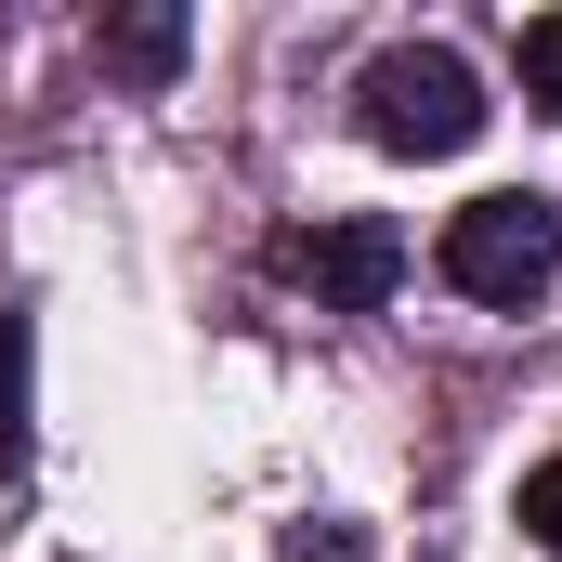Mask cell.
Returning <instances> with one entry per match:
<instances>
[{
    "label": "cell",
    "mask_w": 562,
    "mask_h": 562,
    "mask_svg": "<svg viewBox=\"0 0 562 562\" xmlns=\"http://www.w3.org/2000/svg\"><path fill=\"white\" fill-rule=\"evenodd\" d=\"M288 262H301V288H314L327 314H380V301H393V276H406V236L353 210V223H314Z\"/></svg>",
    "instance_id": "3957f363"
},
{
    "label": "cell",
    "mask_w": 562,
    "mask_h": 562,
    "mask_svg": "<svg viewBox=\"0 0 562 562\" xmlns=\"http://www.w3.org/2000/svg\"><path fill=\"white\" fill-rule=\"evenodd\" d=\"M92 53H105L119 79H170V66H183V13H105Z\"/></svg>",
    "instance_id": "277c9868"
},
{
    "label": "cell",
    "mask_w": 562,
    "mask_h": 562,
    "mask_svg": "<svg viewBox=\"0 0 562 562\" xmlns=\"http://www.w3.org/2000/svg\"><path fill=\"white\" fill-rule=\"evenodd\" d=\"M524 537H537V550H562V458H537V471H524Z\"/></svg>",
    "instance_id": "52a82bcc"
},
{
    "label": "cell",
    "mask_w": 562,
    "mask_h": 562,
    "mask_svg": "<svg viewBox=\"0 0 562 562\" xmlns=\"http://www.w3.org/2000/svg\"><path fill=\"white\" fill-rule=\"evenodd\" d=\"M524 105L562 119V13H524Z\"/></svg>",
    "instance_id": "8992f818"
},
{
    "label": "cell",
    "mask_w": 562,
    "mask_h": 562,
    "mask_svg": "<svg viewBox=\"0 0 562 562\" xmlns=\"http://www.w3.org/2000/svg\"><path fill=\"white\" fill-rule=\"evenodd\" d=\"M353 105H367V144H380V157H458V144L484 132V79H471V53H445V40H393V53L353 79Z\"/></svg>",
    "instance_id": "6da1fadb"
},
{
    "label": "cell",
    "mask_w": 562,
    "mask_h": 562,
    "mask_svg": "<svg viewBox=\"0 0 562 562\" xmlns=\"http://www.w3.org/2000/svg\"><path fill=\"white\" fill-rule=\"evenodd\" d=\"M562 276V210L550 196H471L458 223H445V288H471V301H537Z\"/></svg>",
    "instance_id": "7a4b0ae2"
},
{
    "label": "cell",
    "mask_w": 562,
    "mask_h": 562,
    "mask_svg": "<svg viewBox=\"0 0 562 562\" xmlns=\"http://www.w3.org/2000/svg\"><path fill=\"white\" fill-rule=\"evenodd\" d=\"M0 471H26V314H0Z\"/></svg>",
    "instance_id": "5b68a950"
}]
</instances>
